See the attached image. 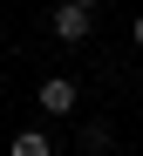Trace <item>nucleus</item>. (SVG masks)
<instances>
[{"mask_svg":"<svg viewBox=\"0 0 143 156\" xmlns=\"http://www.w3.org/2000/svg\"><path fill=\"white\" fill-rule=\"evenodd\" d=\"M75 95H82V88L68 82V75H48V82H41V109H48V115H75Z\"/></svg>","mask_w":143,"mask_h":156,"instance_id":"obj_1","label":"nucleus"},{"mask_svg":"<svg viewBox=\"0 0 143 156\" xmlns=\"http://www.w3.org/2000/svg\"><path fill=\"white\" fill-rule=\"evenodd\" d=\"M89 27H96V14H82V7H55V34H62V41H89Z\"/></svg>","mask_w":143,"mask_h":156,"instance_id":"obj_2","label":"nucleus"},{"mask_svg":"<svg viewBox=\"0 0 143 156\" xmlns=\"http://www.w3.org/2000/svg\"><path fill=\"white\" fill-rule=\"evenodd\" d=\"M7 156H55V143L41 136V129H21V136L7 143Z\"/></svg>","mask_w":143,"mask_h":156,"instance_id":"obj_3","label":"nucleus"},{"mask_svg":"<svg viewBox=\"0 0 143 156\" xmlns=\"http://www.w3.org/2000/svg\"><path fill=\"white\" fill-rule=\"evenodd\" d=\"M130 41H136V48H143V14H136V20H130Z\"/></svg>","mask_w":143,"mask_h":156,"instance_id":"obj_4","label":"nucleus"},{"mask_svg":"<svg viewBox=\"0 0 143 156\" xmlns=\"http://www.w3.org/2000/svg\"><path fill=\"white\" fill-rule=\"evenodd\" d=\"M62 7H82V14H89V7H96V0H62Z\"/></svg>","mask_w":143,"mask_h":156,"instance_id":"obj_5","label":"nucleus"},{"mask_svg":"<svg viewBox=\"0 0 143 156\" xmlns=\"http://www.w3.org/2000/svg\"><path fill=\"white\" fill-rule=\"evenodd\" d=\"M136 109H143V102H136Z\"/></svg>","mask_w":143,"mask_h":156,"instance_id":"obj_6","label":"nucleus"}]
</instances>
